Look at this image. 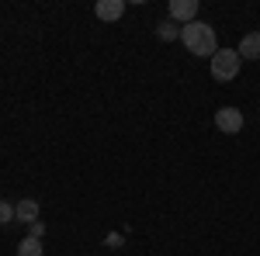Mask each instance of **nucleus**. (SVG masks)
<instances>
[{
	"label": "nucleus",
	"mask_w": 260,
	"mask_h": 256,
	"mask_svg": "<svg viewBox=\"0 0 260 256\" xmlns=\"http://www.w3.org/2000/svg\"><path fill=\"white\" fill-rule=\"evenodd\" d=\"M180 42H184V49L191 52V56H215L219 52V42H215V28L212 24H205V21H191V24H184L180 28Z\"/></svg>",
	"instance_id": "obj_1"
},
{
	"label": "nucleus",
	"mask_w": 260,
	"mask_h": 256,
	"mask_svg": "<svg viewBox=\"0 0 260 256\" xmlns=\"http://www.w3.org/2000/svg\"><path fill=\"white\" fill-rule=\"evenodd\" d=\"M240 52H233V49H219L215 56H212V77L219 80V83H233V80L240 77Z\"/></svg>",
	"instance_id": "obj_2"
},
{
	"label": "nucleus",
	"mask_w": 260,
	"mask_h": 256,
	"mask_svg": "<svg viewBox=\"0 0 260 256\" xmlns=\"http://www.w3.org/2000/svg\"><path fill=\"white\" fill-rule=\"evenodd\" d=\"M215 125H219V132H225V135H240L243 132V111L240 107H219L215 111Z\"/></svg>",
	"instance_id": "obj_3"
},
{
	"label": "nucleus",
	"mask_w": 260,
	"mask_h": 256,
	"mask_svg": "<svg viewBox=\"0 0 260 256\" xmlns=\"http://www.w3.org/2000/svg\"><path fill=\"white\" fill-rule=\"evenodd\" d=\"M194 14H198V0H174V4H170V18H174V21L191 24Z\"/></svg>",
	"instance_id": "obj_4"
},
{
	"label": "nucleus",
	"mask_w": 260,
	"mask_h": 256,
	"mask_svg": "<svg viewBox=\"0 0 260 256\" xmlns=\"http://www.w3.org/2000/svg\"><path fill=\"white\" fill-rule=\"evenodd\" d=\"M14 222H39V201L35 197H21L18 204H14Z\"/></svg>",
	"instance_id": "obj_5"
},
{
	"label": "nucleus",
	"mask_w": 260,
	"mask_h": 256,
	"mask_svg": "<svg viewBox=\"0 0 260 256\" xmlns=\"http://www.w3.org/2000/svg\"><path fill=\"white\" fill-rule=\"evenodd\" d=\"M94 14L101 21H118L125 14V0H101L98 7H94Z\"/></svg>",
	"instance_id": "obj_6"
},
{
	"label": "nucleus",
	"mask_w": 260,
	"mask_h": 256,
	"mask_svg": "<svg viewBox=\"0 0 260 256\" xmlns=\"http://www.w3.org/2000/svg\"><path fill=\"white\" fill-rule=\"evenodd\" d=\"M240 59H260V31H250V35H243L240 42Z\"/></svg>",
	"instance_id": "obj_7"
},
{
	"label": "nucleus",
	"mask_w": 260,
	"mask_h": 256,
	"mask_svg": "<svg viewBox=\"0 0 260 256\" xmlns=\"http://www.w3.org/2000/svg\"><path fill=\"white\" fill-rule=\"evenodd\" d=\"M18 256H42V239H21L18 242Z\"/></svg>",
	"instance_id": "obj_8"
},
{
	"label": "nucleus",
	"mask_w": 260,
	"mask_h": 256,
	"mask_svg": "<svg viewBox=\"0 0 260 256\" xmlns=\"http://www.w3.org/2000/svg\"><path fill=\"white\" fill-rule=\"evenodd\" d=\"M156 35H160L163 42H170V39H177L180 31L174 28V21H163V24H156Z\"/></svg>",
	"instance_id": "obj_9"
},
{
	"label": "nucleus",
	"mask_w": 260,
	"mask_h": 256,
	"mask_svg": "<svg viewBox=\"0 0 260 256\" xmlns=\"http://www.w3.org/2000/svg\"><path fill=\"white\" fill-rule=\"evenodd\" d=\"M11 222H14V204L0 201V225H11Z\"/></svg>",
	"instance_id": "obj_10"
},
{
	"label": "nucleus",
	"mask_w": 260,
	"mask_h": 256,
	"mask_svg": "<svg viewBox=\"0 0 260 256\" xmlns=\"http://www.w3.org/2000/svg\"><path fill=\"white\" fill-rule=\"evenodd\" d=\"M28 232H31V239H42V232H45V225H42V222H31V225H28Z\"/></svg>",
	"instance_id": "obj_11"
}]
</instances>
